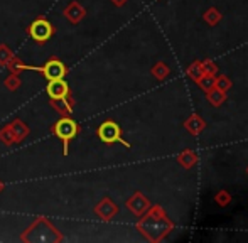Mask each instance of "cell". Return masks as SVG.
<instances>
[{"instance_id":"26","label":"cell","mask_w":248,"mask_h":243,"mask_svg":"<svg viewBox=\"0 0 248 243\" xmlns=\"http://www.w3.org/2000/svg\"><path fill=\"white\" fill-rule=\"evenodd\" d=\"M247 174H248V166H247Z\"/></svg>"},{"instance_id":"14","label":"cell","mask_w":248,"mask_h":243,"mask_svg":"<svg viewBox=\"0 0 248 243\" xmlns=\"http://www.w3.org/2000/svg\"><path fill=\"white\" fill-rule=\"evenodd\" d=\"M221 12H219L216 7H211V9H208L204 12V15H202V19H204V22L208 24V26H218L219 22H221Z\"/></svg>"},{"instance_id":"10","label":"cell","mask_w":248,"mask_h":243,"mask_svg":"<svg viewBox=\"0 0 248 243\" xmlns=\"http://www.w3.org/2000/svg\"><path fill=\"white\" fill-rule=\"evenodd\" d=\"M177 164L184 169H193L198 164V154L191 149H184L177 154Z\"/></svg>"},{"instance_id":"5","label":"cell","mask_w":248,"mask_h":243,"mask_svg":"<svg viewBox=\"0 0 248 243\" xmlns=\"http://www.w3.org/2000/svg\"><path fill=\"white\" fill-rule=\"evenodd\" d=\"M36 69L43 73L44 78H46L47 81H51V79H61L66 76V66L58 60L47 61L43 68H36Z\"/></svg>"},{"instance_id":"15","label":"cell","mask_w":248,"mask_h":243,"mask_svg":"<svg viewBox=\"0 0 248 243\" xmlns=\"http://www.w3.org/2000/svg\"><path fill=\"white\" fill-rule=\"evenodd\" d=\"M215 203L218 204L219 208H228L230 204H232V201H233V196L230 194V191H226V189H221V191H218V193L215 194Z\"/></svg>"},{"instance_id":"4","label":"cell","mask_w":248,"mask_h":243,"mask_svg":"<svg viewBox=\"0 0 248 243\" xmlns=\"http://www.w3.org/2000/svg\"><path fill=\"white\" fill-rule=\"evenodd\" d=\"M52 26H51V22L49 20H46V19H37V20H34L32 24H31V27H29V36L32 37L36 43H46L47 39L52 36Z\"/></svg>"},{"instance_id":"19","label":"cell","mask_w":248,"mask_h":243,"mask_svg":"<svg viewBox=\"0 0 248 243\" xmlns=\"http://www.w3.org/2000/svg\"><path fill=\"white\" fill-rule=\"evenodd\" d=\"M215 86L218 90H221V91H228L230 88L233 86V83H232V79L228 78V76H225V75H219V76H216V79H215Z\"/></svg>"},{"instance_id":"11","label":"cell","mask_w":248,"mask_h":243,"mask_svg":"<svg viewBox=\"0 0 248 243\" xmlns=\"http://www.w3.org/2000/svg\"><path fill=\"white\" fill-rule=\"evenodd\" d=\"M85 14H86L85 9H83L78 2H73L71 5H68L64 9V15L68 17V20H69V22H73V24H78L79 20L85 17Z\"/></svg>"},{"instance_id":"22","label":"cell","mask_w":248,"mask_h":243,"mask_svg":"<svg viewBox=\"0 0 248 243\" xmlns=\"http://www.w3.org/2000/svg\"><path fill=\"white\" fill-rule=\"evenodd\" d=\"M9 137H12L14 140H16V135H14V132L10 130V127H7V128H3V130L0 132V140H3L5 144H12V140H10Z\"/></svg>"},{"instance_id":"1","label":"cell","mask_w":248,"mask_h":243,"mask_svg":"<svg viewBox=\"0 0 248 243\" xmlns=\"http://www.w3.org/2000/svg\"><path fill=\"white\" fill-rule=\"evenodd\" d=\"M140 221L137 223V230L147 238L149 242H162L170 231L174 230V223L166 211L159 204H150V208L142 214Z\"/></svg>"},{"instance_id":"24","label":"cell","mask_w":248,"mask_h":243,"mask_svg":"<svg viewBox=\"0 0 248 243\" xmlns=\"http://www.w3.org/2000/svg\"><path fill=\"white\" fill-rule=\"evenodd\" d=\"M7 85H9L10 88H14V79H12V78L7 79ZM16 86H19V79H16Z\"/></svg>"},{"instance_id":"3","label":"cell","mask_w":248,"mask_h":243,"mask_svg":"<svg viewBox=\"0 0 248 243\" xmlns=\"http://www.w3.org/2000/svg\"><path fill=\"white\" fill-rule=\"evenodd\" d=\"M52 132H54V135L59 138V140H62V144H64V151H62V154L68 155L69 142H71L73 138L78 135L79 125L76 123V122L73 120L71 117H62V119H59L58 122H56Z\"/></svg>"},{"instance_id":"12","label":"cell","mask_w":248,"mask_h":243,"mask_svg":"<svg viewBox=\"0 0 248 243\" xmlns=\"http://www.w3.org/2000/svg\"><path fill=\"white\" fill-rule=\"evenodd\" d=\"M206 98H208V102L211 103L213 106H221L223 103L226 102V93L221 91V90H218L215 86V88H211V90L206 91Z\"/></svg>"},{"instance_id":"6","label":"cell","mask_w":248,"mask_h":243,"mask_svg":"<svg viewBox=\"0 0 248 243\" xmlns=\"http://www.w3.org/2000/svg\"><path fill=\"white\" fill-rule=\"evenodd\" d=\"M46 93L51 100H62L69 95V85L64 79H51L46 86Z\"/></svg>"},{"instance_id":"23","label":"cell","mask_w":248,"mask_h":243,"mask_svg":"<svg viewBox=\"0 0 248 243\" xmlns=\"http://www.w3.org/2000/svg\"><path fill=\"white\" fill-rule=\"evenodd\" d=\"M111 2H113L117 7H124L125 3H127V0H111Z\"/></svg>"},{"instance_id":"2","label":"cell","mask_w":248,"mask_h":243,"mask_svg":"<svg viewBox=\"0 0 248 243\" xmlns=\"http://www.w3.org/2000/svg\"><path fill=\"white\" fill-rule=\"evenodd\" d=\"M96 134H98V138L103 144L107 145H111V144H122L124 147L127 149H132V145L128 144L127 140L124 138V135H122V128L120 125L117 123V122L113 120H105L103 123L98 125V128H96Z\"/></svg>"},{"instance_id":"21","label":"cell","mask_w":248,"mask_h":243,"mask_svg":"<svg viewBox=\"0 0 248 243\" xmlns=\"http://www.w3.org/2000/svg\"><path fill=\"white\" fill-rule=\"evenodd\" d=\"M201 64H202V69H204V73H208V75H213V76L218 75L219 69H218V64H216V62H213L211 60H202Z\"/></svg>"},{"instance_id":"20","label":"cell","mask_w":248,"mask_h":243,"mask_svg":"<svg viewBox=\"0 0 248 243\" xmlns=\"http://www.w3.org/2000/svg\"><path fill=\"white\" fill-rule=\"evenodd\" d=\"M52 105L58 112L61 113H71V105L68 103V100L62 98V100H52Z\"/></svg>"},{"instance_id":"9","label":"cell","mask_w":248,"mask_h":243,"mask_svg":"<svg viewBox=\"0 0 248 243\" xmlns=\"http://www.w3.org/2000/svg\"><path fill=\"white\" fill-rule=\"evenodd\" d=\"M184 128H186L191 135H201L202 130L206 128V122L201 115L193 113V115H189L186 119V122H184Z\"/></svg>"},{"instance_id":"16","label":"cell","mask_w":248,"mask_h":243,"mask_svg":"<svg viewBox=\"0 0 248 243\" xmlns=\"http://www.w3.org/2000/svg\"><path fill=\"white\" fill-rule=\"evenodd\" d=\"M152 75H154V78H157L159 81H164V79L167 78V76L170 75V68L166 64V62H157L155 66L152 68Z\"/></svg>"},{"instance_id":"8","label":"cell","mask_w":248,"mask_h":243,"mask_svg":"<svg viewBox=\"0 0 248 243\" xmlns=\"http://www.w3.org/2000/svg\"><path fill=\"white\" fill-rule=\"evenodd\" d=\"M95 213L98 214L101 220L108 221V220H111V218H113L115 214L118 213V206L110 199V197H105V199L100 201V204H96Z\"/></svg>"},{"instance_id":"13","label":"cell","mask_w":248,"mask_h":243,"mask_svg":"<svg viewBox=\"0 0 248 243\" xmlns=\"http://www.w3.org/2000/svg\"><path fill=\"white\" fill-rule=\"evenodd\" d=\"M186 73H187V76H189V78L193 79L194 83H198L199 79H201L202 76H204V69H202L201 61H194V62H191V64L186 68Z\"/></svg>"},{"instance_id":"25","label":"cell","mask_w":248,"mask_h":243,"mask_svg":"<svg viewBox=\"0 0 248 243\" xmlns=\"http://www.w3.org/2000/svg\"><path fill=\"white\" fill-rule=\"evenodd\" d=\"M2 187H3V184H2V182H0V191H2Z\"/></svg>"},{"instance_id":"18","label":"cell","mask_w":248,"mask_h":243,"mask_svg":"<svg viewBox=\"0 0 248 243\" xmlns=\"http://www.w3.org/2000/svg\"><path fill=\"white\" fill-rule=\"evenodd\" d=\"M215 79H216V76H213V75H208V73H204V76H202V78L198 81V86L202 90V91H208V90L215 88Z\"/></svg>"},{"instance_id":"7","label":"cell","mask_w":248,"mask_h":243,"mask_svg":"<svg viewBox=\"0 0 248 243\" xmlns=\"http://www.w3.org/2000/svg\"><path fill=\"white\" fill-rule=\"evenodd\" d=\"M127 208L135 214V216H142V214L150 208V201L144 196V194L137 191V193L127 201Z\"/></svg>"},{"instance_id":"17","label":"cell","mask_w":248,"mask_h":243,"mask_svg":"<svg viewBox=\"0 0 248 243\" xmlns=\"http://www.w3.org/2000/svg\"><path fill=\"white\" fill-rule=\"evenodd\" d=\"M10 130L16 135V140H22V138L29 134V130H27V127L24 125V122H20V120H14L12 125H10Z\"/></svg>"}]
</instances>
